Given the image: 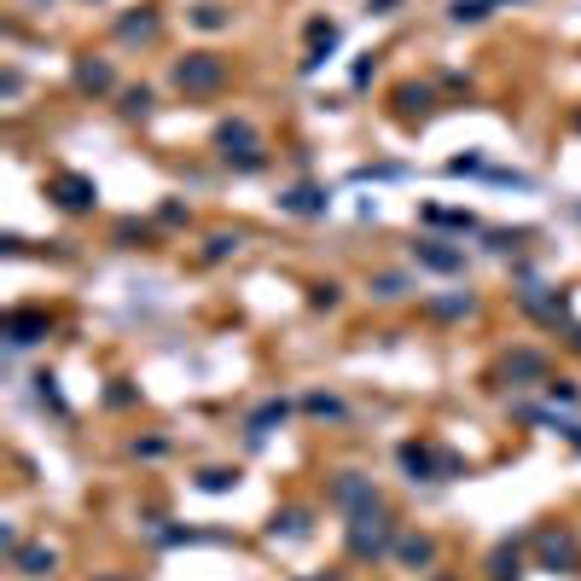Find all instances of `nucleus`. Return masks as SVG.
I'll return each instance as SVG.
<instances>
[{
	"label": "nucleus",
	"instance_id": "obj_1",
	"mask_svg": "<svg viewBox=\"0 0 581 581\" xmlns=\"http://www.w3.org/2000/svg\"><path fill=\"white\" fill-rule=\"evenodd\" d=\"M175 76H180V88H216V82L227 76V70H221V58H216V53H192L187 65L175 70Z\"/></svg>",
	"mask_w": 581,
	"mask_h": 581
},
{
	"label": "nucleus",
	"instance_id": "obj_2",
	"mask_svg": "<svg viewBox=\"0 0 581 581\" xmlns=\"http://www.w3.org/2000/svg\"><path fill=\"white\" fill-rule=\"evenodd\" d=\"M53 192H58V204H65V209H88L93 204V180H82V175H58Z\"/></svg>",
	"mask_w": 581,
	"mask_h": 581
},
{
	"label": "nucleus",
	"instance_id": "obj_3",
	"mask_svg": "<svg viewBox=\"0 0 581 581\" xmlns=\"http://www.w3.org/2000/svg\"><path fill=\"white\" fill-rule=\"evenodd\" d=\"M418 256H425L430 268H460V251H436V244H418Z\"/></svg>",
	"mask_w": 581,
	"mask_h": 581
},
{
	"label": "nucleus",
	"instance_id": "obj_4",
	"mask_svg": "<svg viewBox=\"0 0 581 581\" xmlns=\"http://www.w3.org/2000/svg\"><path fill=\"white\" fill-rule=\"evenodd\" d=\"M76 76H82V88H110V70L105 65H82Z\"/></svg>",
	"mask_w": 581,
	"mask_h": 581
},
{
	"label": "nucleus",
	"instance_id": "obj_5",
	"mask_svg": "<svg viewBox=\"0 0 581 581\" xmlns=\"http://www.w3.org/2000/svg\"><path fill=\"white\" fill-rule=\"evenodd\" d=\"M53 570V552H23V576H41Z\"/></svg>",
	"mask_w": 581,
	"mask_h": 581
},
{
	"label": "nucleus",
	"instance_id": "obj_6",
	"mask_svg": "<svg viewBox=\"0 0 581 581\" xmlns=\"http://www.w3.org/2000/svg\"><path fill=\"white\" fill-rule=\"evenodd\" d=\"M122 110H128V117H145V110H152V93H145V88L128 93V105H122Z\"/></svg>",
	"mask_w": 581,
	"mask_h": 581
},
{
	"label": "nucleus",
	"instance_id": "obj_7",
	"mask_svg": "<svg viewBox=\"0 0 581 581\" xmlns=\"http://www.w3.org/2000/svg\"><path fill=\"white\" fill-rule=\"evenodd\" d=\"M286 204H291V209H320V192H291Z\"/></svg>",
	"mask_w": 581,
	"mask_h": 581
},
{
	"label": "nucleus",
	"instance_id": "obj_8",
	"mask_svg": "<svg viewBox=\"0 0 581 581\" xmlns=\"http://www.w3.org/2000/svg\"><path fill=\"white\" fill-rule=\"evenodd\" d=\"M576 343H581V331H576Z\"/></svg>",
	"mask_w": 581,
	"mask_h": 581
}]
</instances>
